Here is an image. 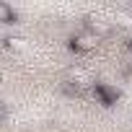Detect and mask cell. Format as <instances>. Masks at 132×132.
Segmentation results:
<instances>
[{"label": "cell", "mask_w": 132, "mask_h": 132, "mask_svg": "<svg viewBox=\"0 0 132 132\" xmlns=\"http://www.w3.org/2000/svg\"><path fill=\"white\" fill-rule=\"evenodd\" d=\"M98 42H101V39H98L93 31L83 29L80 34H75V36H73V49H78V52H88V49H93Z\"/></svg>", "instance_id": "cell-1"}, {"label": "cell", "mask_w": 132, "mask_h": 132, "mask_svg": "<svg viewBox=\"0 0 132 132\" xmlns=\"http://www.w3.org/2000/svg\"><path fill=\"white\" fill-rule=\"evenodd\" d=\"M96 96H98L104 104H114V101L119 98V93H117L114 88H109V86H96Z\"/></svg>", "instance_id": "cell-2"}, {"label": "cell", "mask_w": 132, "mask_h": 132, "mask_svg": "<svg viewBox=\"0 0 132 132\" xmlns=\"http://www.w3.org/2000/svg\"><path fill=\"white\" fill-rule=\"evenodd\" d=\"M16 18V13H13V8L8 5V3H0V23H11Z\"/></svg>", "instance_id": "cell-3"}, {"label": "cell", "mask_w": 132, "mask_h": 132, "mask_svg": "<svg viewBox=\"0 0 132 132\" xmlns=\"http://www.w3.org/2000/svg\"><path fill=\"white\" fill-rule=\"evenodd\" d=\"M88 31H93V34L101 39L104 34H109V26H106V23H101V21H91V23H88Z\"/></svg>", "instance_id": "cell-4"}, {"label": "cell", "mask_w": 132, "mask_h": 132, "mask_svg": "<svg viewBox=\"0 0 132 132\" xmlns=\"http://www.w3.org/2000/svg\"><path fill=\"white\" fill-rule=\"evenodd\" d=\"M3 111H5V104H3V101H0V114H3Z\"/></svg>", "instance_id": "cell-5"}]
</instances>
